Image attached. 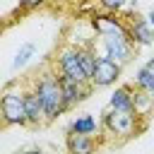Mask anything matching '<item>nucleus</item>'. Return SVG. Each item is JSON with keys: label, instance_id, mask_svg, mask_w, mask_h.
Returning <instances> with one entry per match:
<instances>
[{"label": "nucleus", "instance_id": "obj_1", "mask_svg": "<svg viewBox=\"0 0 154 154\" xmlns=\"http://www.w3.org/2000/svg\"><path fill=\"white\" fill-rule=\"evenodd\" d=\"M34 91L38 94L41 103H43V111H46V123H53L58 120L63 113H67L65 108V96H63V84H60V75L53 70V67H46L41 75L34 77L31 82Z\"/></svg>", "mask_w": 154, "mask_h": 154}, {"label": "nucleus", "instance_id": "obj_2", "mask_svg": "<svg viewBox=\"0 0 154 154\" xmlns=\"http://www.w3.org/2000/svg\"><path fill=\"white\" fill-rule=\"evenodd\" d=\"M53 70L65 77V79H72V82H79V84H87L89 77L79 63V48L72 46V43H63L55 55H53Z\"/></svg>", "mask_w": 154, "mask_h": 154}, {"label": "nucleus", "instance_id": "obj_3", "mask_svg": "<svg viewBox=\"0 0 154 154\" xmlns=\"http://www.w3.org/2000/svg\"><path fill=\"white\" fill-rule=\"evenodd\" d=\"M0 120L2 125H19L26 128L29 118H26V106H24V89L19 87H7L0 94Z\"/></svg>", "mask_w": 154, "mask_h": 154}, {"label": "nucleus", "instance_id": "obj_4", "mask_svg": "<svg viewBox=\"0 0 154 154\" xmlns=\"http://www.w3.org/2000/svg\"><path fill=\"white\" fill-rule=\"evenodd\" d=\"M101 128L118 140H128V137L137 135L144 128V123H140V116H135V113H123V111L108 108L101 118Z\"/></svg>", "mask_w": 154, "mask_h": 154}, {"label": "nucleus", "instance_id": "obj_5", "mask_svg": "<svg viewBox=\"0 0 154 154\" xmlns=\"http://www.w3.org/2000/svg\"><path fill=\"white\" fill-rule=\"evenodd\" d=\"M135 43L125 36H99V55H106L120 65H128L135 58Z\"/></svg>", "mask_w": 154, "mask_h": 154}, {"label": "nucleus", "instance_id": "obj_6", "mask_svg": "<svg viewBox=\"0 0 154 154\" xmlns=\"http://www.w3.org/2000/svg\"><path fill=\"white\" fill-rule=\"evenodd\" d=\"M89 24H91L96 36H125V38H130L125 19L113 14V12H96L94 10L89 17Z\"/></svg>", "mask_w": 154, "mask_h": 154}, {"label": "nucleus", "instance_id": "obj_7", "mask_svg": "<svg viewBox=\"0 0 154 154\" xmlns=\"http://www.w3.org/2000/svg\"><path fill=\"white\" fill-rule=\"evenodd\" d=\"M120 72H123V65H120V63H116V60H111V58H106V55H99V58H96V67H94L91 79H89V84H91L94 89L113 87V84L118 82Z\"/></svg>", "mask_w": 154, "mask_h": 154}, {"label": "nucleus", "instance_id": "obj_8", "mask_svg": "<svg viewBox=\"0 0 154 154\" xmlns=\"http://www.w3.org/2000/svg\"><path fill=\"white\" fill-rule=\"evenodd\" d=\"M60 84H63V96H65V108L72 111L77 103L87 101L94 91V87L87 82V84H79V82H72V79H65L60 77Z\"/></svg>", "mask_w": 154, "mask_h": 154}, {"label": "nucleus", "instance_id": "obj_9", "mask_svg": "<svg viewBox=\"0 0 154 154\" xmlns=\"http://www.w3.org/2000/svg\"><path fill=\"white\" fill-rule=\"evenodd\" d=\"M128 36L130 41L140 48V46H149L154 41V26L147 22V17H137L132 14L130 22H128Z\"/></svg>", "mask_w": 154, "mask_h": 154}, {"label": "nucleus", "instance_id": "obj_10", "mask_svg": "<svg viewBox=\"0 0 154 154\" xmlns=\"http://www.w3.org/2000/svg\"><path fill=\"white\" fill-rule=\"evenodd\" d=\"M24 106H26L29 128H41L46 123V111H43V103H41V99H38V94L34 91L31 84L24 89Z\"/></svg>", "mask_w": 154, "mask_h": 154}, {"label": "nucleus", "instance_id": "obj_11", "mask_svg": "<svg viewBox=\"0 0 154 154\" xmlns=\"http://www.w3.org/2000/svg\"><path fill=\"white\" fill-rule=\"evenodd\" d=\"M132 96H135V87L132 84H120V87L113 89V94L108 99V108L123 111V113H135V99Z\"/></svg>", "mask_w": 154, "mask_h": 154}, {"label": "nucleus", "instance_id": "obj_12", "mask_svg": "<svg viewBox=\"0 0 154 154\" xmlns=\"http://www.w3.org/2000/svg\"><path fill=\"white\" fill-rule=\"evenodd\" d=\"M65 149H67V154H96L94 135H75V132H67L65 135Z\"/></svg>", "mask_w": 154, "mask_h": 154}, {"label": "nucleus", "instance_id": "obj_13", "mask_svg": "<svg viewBox=\"0 0 154 154\" xmlns=\"http://www.w3.org/2000/svg\"><path fill=\"white\" fill-rule=\"evenodd\" d=\"M99 130H101V120H96V118L89 116V113L72 118V120L67 123V128H65V132H75V135H94V132H99Z\"/></svg>", "mask_w": 154, "mask_h": 154}, {"label": "nucleus", "instance_id": "obj_14", "mask_svg": "<svg viewBox=\"0 0 154 154\" xmlns=\"http://www.w3.org/2000/svg\"><path fill=\"white\" fill-rule=\"evenodd\" d=\"M77 48H79V63H82L87 77L91 79V72H94V67H96V58H99L96 43H94V46H77Z\"/></svg>", "mask_w": 154, "mask_h": 154}, {"label": "nucleus", "instance_id": "obj_15", "mask_svg": "<svg viewBox=\"0 0 154 154\" xmlns=\"http://www.w3.org/2000/svg\"><path fill=\"white\" fill-rule=\"evenodd\" d=\"M34 55H36V43H31V41L22 43V46H19V51L14 53L12 70H22V67H26V65H29V60H31Z\"/></svg>", "mask_w": 154, "mask_h": 154}, {"label": "nucleus", "instance_id": "obj_16", "mask_svg": "<svg viewBox=\"0 0 154 154\" xmlns=\"http://www.w3.org/2000/svg\"><path fill=\"white\" fill-rule=\"evenodd\" d=\"M135 89H140V91H144V94H154V72L152 70H147L144 65L135 72V84H132Z\"/></svg>", "mask_w": 154, "mask_h": 154}, {"label": "nucleus", "instance_id": "obj_17", "mask_svg": "<svg viewBox=\"0 0 154 154\" xmlns=\"http://www.w3.org/2000/svg\"><path fill=\"white\" fill-rule=\"evenodd\" d=\"M132 99H135V113L140 118H147L152 113V96L144 94V91H140V89H135V96Z\"/></svg>", "mask_w": 154, "mask_h": 154}, {"label": "nucleus", "instance_id": "obj_18", "mask_svg": "<svg viewBox=\"0 0 154 154\" xmlns=\"http://www.w3.org/2000/svg\"><path fill=\"white\" fill-rule=\"evenodd\" d=\"M96 2H99L101 12H113V14H118L128 5V0H96Z\"/></svg>", "mask_w": 154, "mask_h": 154}, {"label": "nucleus", "instance_id": "obj_19", "mask_svg": "<svg viewBox=\"0 0 154 154\" xmlns=\"http://www.w3.org/2000/svg\"><path fill=\"white\" fill-rule=\"evenodd\" d=\"M48 0H19V10L22 12H34L38 7H46Z\"/></svg>", "mask_w": 154, "mask_h": 154}, {"label": "nucleus", "instance_id": "obj_20", "mask_svg": "<svg viewBox=\"0 0 154 154\" xmlns=\"http://www.w3.org/2000/svg\"><path fill=\"white\" fill-rule=\"evenodd\" d=\"M19 154H46V152L38 149V147H31V149H24V152H19Z\"/></svg>", "mask_w": 154, "mask_h": 154}, {"label": "nucleus", "instance_id": "obj_21", "mask_svg": "<svg viewBox=\"0 0 154 154\" xmlns=\"http://www.w3.org/2000/svg\"><path fill=\"white\" fill-rule=\"evenodd\" d=\"M147 22L154 26V10H149V14H147Z\"/></svg>", "mask_w": 154, "mask_h": 154}, {"label": "nucleus", "instance_id": "obj_22", "mask_svg": "<svg viewBox=\"0 0 154 154\" xmlns=\"http://www.w3.org/2000/svg\"><path fill=\"white\" fill-rule=\"evenodd\" d=\"M152 113H154V94H152Z\"/></svg>", "mask_w": 154, "mask_h": 154}]
</instances>
